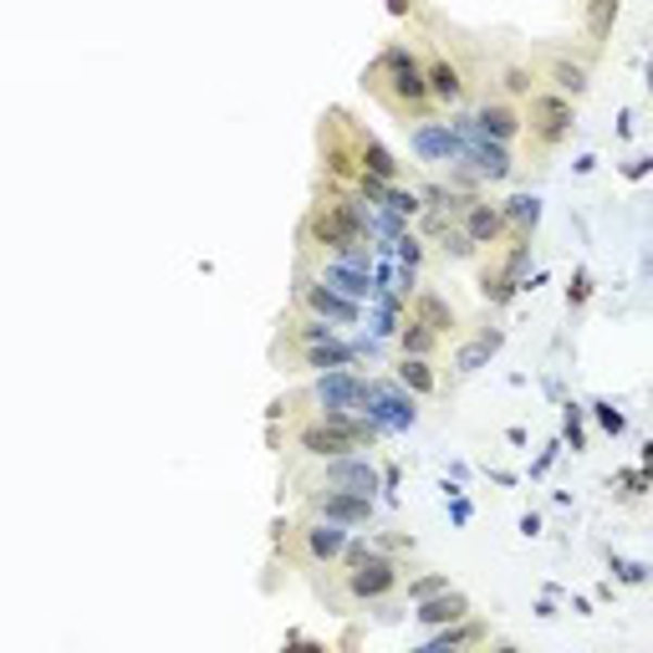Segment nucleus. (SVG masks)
Instances as JSON below:
<instances>
[{"mask_svg":"<svg viewBox=\"0 0 653 653\" xmlns=\"http://www.w3.org/2000/svg\"><path fill=\"white\" fill-rule=\"evenodd\" d=\"M363 87H368V98L378 102L388 117H399L403 128H409V123H424V117L435 113L414 41H388L368 67H363Z\"/></svg>","mask_w":653,"mask_h":653,"instance_id":"obj_1","label":"nucleus"},{"mask_svg":"<svg viewBox=\"0 0 653 653\" xmlns=\"http://www.w3.org/2000/svg\"><path fill=\"white\" fill-rule=\"evenodd\" d=\"M332 567L342 577V598L348 603H378V598H388L403 582L399 562L388 552H378V547H368V541H348Z\"/></svg>","mask_w":653,"mask_h":653,"instance_id":"obj_2","label":"nucleus"},{"mask_svg":"<svg viewBox=\"0 0 653 653\" xmlns=\"http://www.w3.org/2000/svg\"><path fill=\"white\" fill-rule=\"evenodd\" d=\"M572 123H577V108H572V98L552 92V87H537V92L526 98V108H520V134H526V143H531L537 159H547V153H556L567 143Z\"/></svg>","mask_w":653,"mask_h":653,"instance_id":"obj_3","label":"nucleus"},{"mask_svg":"<svg viewBox=\"0 0 653 653\" xmlns=\"http://www.w3.org/2000/svg\"><path fill=\"white\" fill-rule=\"evenodd\" d=\"M419 62H424V83H429V102H435V108H460V102L469 98V67L454 51L429 41V47L419 51Z\"/></svg>","mask_w":653,"mask_h":653,"instance_id":"obj_4","label":"nucleus"},{"mask_svg":"<svg viewBox=\"0 0 653 653\" xmlns=\"http://www.w3.org/2000/svg\"><path fill=\"white\" fill-rule=\"evenodd\" d=\"M297 306H302V312H312V317H322V322H337V327H352V322L363 317V312H357V302L337 297L332 286L322 281V276H312L306 266H302V276H297Z\"/></svg>","mask_w":653,"mask_h":653,"instance_id":"obj_5","label":"nucleus"},{"mask_svg":"<svg viewBox=\"0 0 653 653\" xmlns=\"http://www.w3.org/2000/svg\"><path fill=\"white\" fill-rule=\"evenodd\" d=\"M297 531V562L302 567H332L337 556H342V547H348V526H337V520H322V516H312L306 526H291Z\"/></svg>","mask_w":653,"mask_h":653,"instance_id":"obj_6","label":"nucleus"},{"mask_svg":"<svg viewBox=\"0 0 653 653\" xmlns=\"http://www.w3.org/2000/svg\"><path fill=\"white\" fill-rule=\"evenodd\" d=\"M317 490H352V495H373L378 490V469L357 454H337V460H322Z\"/></svg>","mask_w":653,"mask_h":653,"instance_id":"obj_7","label":"nucleus"},{"mask_svg":"<svg viewBox=\"0 0 653 653\" xmlns=\"http://www.w3.org/2000/svg\"><path fill=\"white\" fill-rule=\"evenodd\" d=\"M306 399L317 403V409H357V403L368 399V378H363V373H348V368H327L317 384H312Z\"/></svg>","mask_w":653,"mask_h":653,"instance_id":"obj_8","label":"nucleus"},{"mask_svg":"<svg viewBox=\"0 0 653 653\" xmlns=\"http://www.w3.org/2000/svg\"><path fill=\"white\" fill-rule=\"evenodd\" d=\"M469 123H475V134L490 138V143H516L520 138V102L486 98L475 113H469Z\"/></svg>","mask_w":653,"mask_h":653,"instance_id":"obj_9","label":"nucleus"},{"mask_svg":"<svg viewBox=\"0 0 653 653\" xmlns=\"http://www.w3.org/2000/svg\"><path fill=\"white\" fill-rule=\"evenodd\" d=\"M312 516L337 520V526H363L373 520V495H352V490H312Z\"/></svg>","mask_w":653,"mask_h":653,"instance_id":"obj_10","label":"nucleus"},{"mask_svg":"<svg viewBox=\"0 0 653 653\" xmlns=\"http://www.w3.org/2000/svg\"><path fill=\"white\" fill-rule=\"evenodd\" d=\"M363 403L373 409L368 419L378 424V429H409V424L419 419V414H414V399H403L393 384H368V399Z\"/></svg>","mask_w":653,"mask_h":653,"instance_id":"obj_11","label":"nucleus"},{"mask_svg":"<svg viewBox=\"0 0 653 653\" xmlns=\"http://www.w3.org/2000/svg\"><path fill=\"white\" fill-rule=\"evenodd\" d=\"M414 153H419L424 164H450V159L465 153V143H460V134H454L450 123L424 117V123H414Z\"/></svg>","mask_w":653,"mask_h":653,"instance_id":"obj_12","label":"nucleus"},{"mask_svg":"<svg viewBox=\"0 0 653 653\" xmlns=\"http://www.w3.org/2000/svg\"><path fill=\"white\" fill-rule=\"evenodd\" d=\"M460 230L469 235V246H501L505 235H511V225H505L501 215V204H486V200H469L465 204V215H460Z\"/></svg>","mask_w":653,"mask_h":653,"instance_id":"obj_13","label":"nucleus"},{"mask_svg":"<svg viewBox=\"0 0 653 653\" xmlns=\"http://www.w3.org/2000/svg\"><path fill=\"white\" fill-rule=\"evenodd\" d=\"M460 164H475V179H511V174H516V159L505 153V143H490V138H480V134L465 143Z\"/></svg>","mask_w":653,"mask_h":653,"instance_id":"obj_14","label":"nucleus"},{"mask_svg":"<svg viewBox=\"0 0 653 653\" xmlns=\"http://www.w3.org/2000/svg\"><path fill=\"white\" fill-rule=\"evenodd\" d=\"M357 348H348L342 337H322V342H306V348H291V363L306 373H327V368H352Z\"/></svg>","mask_w":653,"mask_h":653,"instance_id":"obj_15","label":"nucleus"},{"mask_svg":"<svg viewBox=\"0 0 653 653\" xmlns=\"http://www.w3.org/2000/svg\"><path fill=\"white\" fill-rule=\"evenodd\" d=\"M357 174H373V179H384V185H399V174H403V164L368 128H357Z\"/></svg>","mask_w":653,"mask_h":653,"instance_id":"obj_16","label":"nucleus"},{"mask_svg":"<svg viewBox=\"0 0 653 653\" xmlns=\"http://www.w3.org/2000/svg\"><path fill=\"white\" fill-rule=\"evenodd\" d=\"M469 613H475V607H469L465 592L444 587L435 598H419V613H414V618H419L424 628H444V623H460V618H469Z\"/></svg>","mask_w":653,"mask_h":653,"instance_id":"obj_17","label":"nucleus"},{"mask_svg":"<svg viewBox=\"0 0 653 653\" xmlns=\"http://www.w3.org/2000/svg\"><path fill=\"white\" fill-rule=\"evenodd\" d=\"M541 87H552V92H562V98H582L587 92V67L582 62H567V56H547V72H537Z\"/></svg>","mask_w":653,"mask_h":653,"instance_id":"obj_18","label":"nucleus"},{"mask_svg":"<svg viewBox=\"0 0 653 653\" xmlns=\"http://www.w3.org/2000/svg\"><path fill=\"white\" fill-rule=\"evenodd\" d=\"M317 276L332 286L337 297H348V302H363V297H373L368 271H357V266H342V261H322Z\"/></svg>","mask_w":653,"mask_h":653,"instance_id":"obj_19","label":"nucleus"},{"mask_svg":"<svg viewBox=\"0 0 653 653\" xmlns=\"http://www.w3.org/2000/svg\"><path fill=\"white\" fill-rule=\"evenodd\" d=\"M490 628L475 613L460 623H444V628H429V649H469V643H486Z\"/></svg>","mask_w":653,"mask_h":653,"instance_id":"obj_20","label":"nucleus"},{"mask_svg":"<svg viewBox=\"0 0 653 653\" xmlns=\"http://www.w3.org/2000/svg\"><path fill=\"white\" fill-rule=\"evenodd\" d=\"M409 317L424 322V327H435L439 337L454 327V306H444V297H435V291H419L414 302H409Z\"/></svg>","mask_w":653,"mask_h":653,"instance_id":"obj_21","label":"nucleus"},{"mask_svg":"<svg viewBox=\"0 0 653 653\" xmlns=\"http://www.w3.org/2000/svg\"><path fill=\"white\" fill-rule=\"evenodd\" d=\"M582 26H587V41H592V47H598V41H607V36H613V26H618V0H587Z\"/></svg>","mask_w":653,"mask_h":653,"instance_id":"obj_22","label":"nucleus"},{"mask_svg":"<svg viewBox=\"0 0 653 653\" xmlns=\"http://www.w3.org/2000/svg\"><path fill=\"white\" fill-rule=\"evenodd\" d=\"M501 215H505V225H511V235H531L541 219V200L537 194H516V200L501 204Z\"/></svg>","mask_w":653,"mask_h":653,"instance_id":"obj_23","label":"nucleus"},{"mask_svg":"<svg viewBox=\"0 0 653 653\" xmlns=\"http://www.w3.org/2000/svg\"><path fill=\"white\" fill-rule=\"evenodd\" d=\"M541 87V77H537V67H520V62H505L501 67V92L511 102H526L531 92Z\"/></svg>","mask_w":653,"mask_h":653,"instance_id":"obj_24","label":"nucleus"},{"mask_svg":"<svg viewBox=\"0 0 653 653\" xmlns=\"http://www.w3.org/2000/svg\"><path fill=\"white\" fill-rule=\"evenodd\" d=\"M399 388H414V393H439V378L424 357H403L399 363Z\"/></svg>","mask_w":653,"mask_h":653,"instance_id":"obj_25","label":"nucleus"},{"mask_svg":"<svg viewBox=\"0 0 653 653\" xmlns=\"http://www.w3.org/2000/svg\"><path fill=\"white\" fill-rule=\"evenodd\" d=\"M439 348V332L435 327H424V322H403V357H429Z\"/></svg>","mask_w":653,"mask_h":653,"instance_id":"obj_26","label":"nucleus"},{"mask_svg":"<svg viewBox=\"0 0 653 653\" xmlns=\"http://www.w3.org/2000/svg\"><path fill=\"white\" fill-rule=\"evenodd\" d=\"M495 348H501V332H486L480 342H469V348L460 352V373H475V368H480V363H486V357H490Z\"/></svg>","mask_w":653,"mask_h":653,"instance_id":"obj_27","label":"nucleus"},{"mask_svg":"<svg viewBox=\"0 0 653 653\" xmlns=\"http://www.w3.org/2000/svg\"><path fill=\"white\" fill-rule=\"evenodd\" d=\"M444 587H450V577H419V582L409 587V598H414V603H419V598H435V592H444Z\"/></svg>","mask_w":653,"mask_h":653,"instance_id":"obj_28","label":"nucleus"},{"mask_svg":"<svg viewBox=\"0 0 653 653\" xmlns=\"http://www.w3.org/2000/svg\"><path fill=\"white\" fill-rule=\"evenodd\" d=\"M598 424H603L607 435H623V414L613 409V403H598Z\"/></svg>","mask_w":653,"mask_h":653,"instance_id":"obj_29","label":"nucleus"},{"mask_svg":"<svg viewBox=\"0 0 653 653\" xmlns=\"http://www.w3.org/2000/svg\"><path fill=\"white\" fill-rule=\"evenodd\" d=\"M587 291H592V276H587V271H577V281L567 286V302H572V306H582V302H587Z\"/></svg>","mask_w":653,"mask_h":653,"instance_id":"obj_30","label":"nucleus"}]
</instances>
